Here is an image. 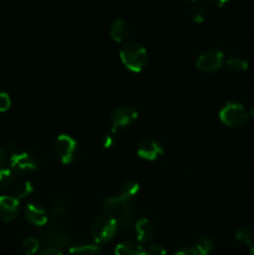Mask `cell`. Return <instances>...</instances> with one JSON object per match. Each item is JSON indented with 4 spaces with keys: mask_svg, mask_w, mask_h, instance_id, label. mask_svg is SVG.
<instances>
[{
    "mask_svg": "<svg viewBox=\"0 0 254 255\" xmlns=\"http://www.w3.org/2000/svg\"><path fill=\"white\" fill-rule=\"evenodd\" d=\"M189 1H196V0H189Z\"/></svg>",
    "mask_w": 254,
    "mask_h": 255,
    "instance_id": "e575fe53",
    "label": "cell"
},
{
    "mask_svg": "<svg viewBox=\"0 0 254 255\" xmlns=\"http://www.w3.org/2000/svg\"><path fill=\"white\" fill-rule=\"evenodd\" d=\"M227 66L233 72H244L248 70L249 64L246 59L241 56H232L227 60Z\"/></svg>",
    "mask_w": 254,
    "mask_h": 255,
    "instance_id": "ac0fdd59",
    "label": "cell"
},
{
    "mask_svg": "<svg viewBox=\"0 0 254 255\" xmlns=\"http://www.w3.org/2000/svg\"><path fill=\"white\" fill-rule=\"evenodd\" d=\"M139 191V184L134 181H125L120 187V197L132 199Z\"/></svg>",
    "mask_w": 254,
    "mask_h": 255,
    "instance_id": "2e32d148",
    "label": "cell"
},
{
    "mask_svg": "<svg viewBox=\"0 0 254 255\" xmlns=\"http://www.w3.org/2000/svg\"><path fill=\"white\" fill-rule=\"evenodd\" d=\"M22 251L26 255H35L40 251V241L34 237H27L22 242Z\"/></svg>",
    "mask_w": 254,
    "mask_h": 255,
    "instance_id": "7402d4cb",
    "label": "cell"
},
{
    "mask_svg": "<svg viewBox=\"0 0 254 255\" xmlns=\"http://www.w3.org/2000/svg\"><path fill=\"white\" fill-rule=\"evenodd\" d=\"M115 255H147L146 249L141 244L133 242H124L120 243L115 249Z\"/></svg>",
    "mask_w": 254,
    "mask_h": 255,
    "instance_id": "9a60e30c",
    "label": "cell"
},
{
    "mask_svg": "<svg viewBox=\"0 0 254 255\" xmlns=\"http://www.w3.org/2000/svg\"><path fill=\"white\" fill-rule=\"evenodd\" d=\"M55 153L64 164L71 163L77 157V142L69 134H60L55 141Z\"/></svg>",
    "mask_w": 254,
    "mask_h": 255,
    "instance_id": "5b68a950",
    "label": "cell"
},
{
    "mask_svg": "<svg viewBox=\"0 0 254 255\" xmlns=\"http://www.w3.org/2000/svg\"><path fill=\"white\" fill-rule=\"evenodd\" d=\"M191 17L194 22H197V24L203 22L207 17L206 7L201 4H194L193 6L191 7Z\"/></svg>",
    "mask_w": 254,
    "mask_h": 255,
    "instance_id": "d4e9b609",
    "label": "cell"
},
{
    "mask_svg": "<svg viewBox=\"0 0 254 255\" xmlns=\"http://www.w3.org/2000/svg\"><path fill=\"white\" fill-rule=\"evenodd\" d=\"M19 199L10 196H0V221L11 222L19 214Z\"/></svg>",
    "mask_w": 254,
    "mask_h": 255,
    "instance_id": "8fae6325",
    "label": "cell"
},
{
    "mask_svg": "<svg viewBox=\"0 0 254 255\" xmlns=\"http://www.w3.org/2000/svg\"><path fill=\"white\" fill-rule=\"evenodd\" d=\"M117 231H119L117 222L107 214L101 213L92 223L91 237L96 243H107L115 238Z\"/></svg>",
    "mask_w": 254,
    "mask_h": 255,
    "instance_id": "3957f363",
    "label": "cell"
},
{
    "mask_svg": "<svg viewBox=\"0 0 254 255\" xmlns=\"http://www.w3.org/2000/svg\"><path fill=\"white\" fill-rule=\"evenodd\" d=\"M137 154L146 161H156L163 154V147L152 138H144L137 144Z\"/></svg>",
    "mask_w": 254,
    "mask_h": 255,
    "instance_id": "30bf717a",
    "label": "cell"
},
{
    "mask_svg": "<svg viewBox=\"0 0 254 255\" xmlns=\"http://www.w3.org/2000/svg\"><path fill=\"white\" fill-rule=\"evenodd\" d=\"M15 178V172L7 167L0 168V188H7L12 184Z\"/></svg>",
    "mask_w": 254,
    "mask_h": 255,
    "instance_id": "44dd1931",
    "label": "cell"
},
{
    "mask_svg": "<svg viewBox=\"0 0 254 255\" xmlns=\"http://www.w3.org/2000/svg\"><path fill=\"white\" fill-rule=\"evenodd\" d=\"M32 192H34V186H32L31 182L22 181L15 187L14 197L16 199H24L26 197H29Z\"/></svg>",
    "mask_w": 254,
    "mask_h": 255,
    "instance_id": "d6986e66",
    "label": "cell"
},
{
    "mask_svg": "<svg viewBox=\"0 0 254 255\" xmlns=\"http://www.w3.org/2000/svg\"><path fill=\"white\" fill-rule=\"evenodd\" d=\"M219 119L226 126H243L249 119V112L238 102H227L219 111Z\"/></svg>",
    "mask_w": 254,
    "mask_h": 255,
    "instance_id": "277c9868",
    "label": "cell"
},
{
    "mask_svg": "<svg viewBox=\"0 0 254 255\" xmlns=\"http://www.w3.org/2000/svg\"><path fill=\"white\" fill-rule=\"evenodd\" d=\"M5 161H6V152L4 151V149L0 147V168H1L2 166H4Z\"/></svg>",
    "mask_w": 254,
    "mask_h": 255,
    "instance_id": "1f68e13d",
    "label": "cell"
},
{
    "mask_svg": "<svg viewBox=\"0 0 254 255\" xmlns=\"http://www.w3.org/2000/svg\"><path fill=\"white\" fill-rule=\"evenodd\" d=\"M102 213L107 214L119 224V228H128L136 218V207L131 199L122 197H109L101 203Z\"/></svg>",
    "mask_w": 254,
    "mask_h": 255,
    "instance_id": "6da1fadb",
    "label": "cell"
},
{
    "mask_svg": "<svg viewBox=\"0 0 254 255\" xmlns=\"http://www.w3.org/2000/svg\"><path fill=\"white\" fill-rule=\"evenodd\" d=\"M117 141H119V138H117V132L111 128L106 134H105L104 138H102V146L106 149H110L117 143Z\"/></svg>",
    "mask_w": 254,
    "mask_h": 255,
    "instance_id": "484cf974",
    "label": "cell"
},
{
    "mask_svg": "<svg viewBox=\"0 0 254 255\" xmlns=\"http://www.w3.org/2000/svg\"><path fill=\"white\" fill-rule=\"evenodd\" d=\"M120 57L122 64L133 72L142 71L148 61L147 50L138 42H128L124 45L120 51Z\"/></svg>",
    "mask_w": 254,
    "mask_h": 255,
    "instance_id": "7a4b0ae2",
    "label": "cell"
},
{
    "mask_svg": "<svg viewBox=\"0 0 254 255\" xmlns=\"http://www.w3.org/2000/svg\"><path fill=\"white\" fill-rule=\"evenodd\" d=\"M224 64V54L219 50H207L199 55L196 66L202 72H214L221 69Z\"/></svg>",
    "mask_w": 254,
    "mask_h": 255,
    "instance_id": "ba28073f",
    "label": "cell"
},
{
    "mask_svg": "<svg viewBox=\"0 0 254 255\" xmlns=\"http://www.w3.org/2000/svg\"><path fill=\"white\" fill-rule=\"evenodd\" d=\"M11 106V100L6 92H0V114L6 112Z\"/></svg>",
    "mask_w": 254,
    "mask_h": 255,
    "instance_id": "83f0119b",
    "label": "cell"
},
{
    "mask_svg": "<svg viewBox=\"0 0 254 255\" xmlns=\"http://www.w3.org/2000/svg\"><path fill=\"white\" fill-rule=\"evenodd\" d=\"M39 255H62L61 249L52 248V247H45L41 252H40Z\"/></svg>",
    "mask_w": 254,
    "mask_h": 255,
    "instance_id": "f546056e",
    "label": "cell"
},
{
    "mask_svg": "<svg viewBox=\"0 0 254 255\" xmlns=\"http://www.w3.org/2000/svg\"><path fill=\"white\" fill-rule=\"evenodd\" d=\"M249 114H251V115H252V116H253V117H254V104H253V106H252V107H251V111H249Z\"/></svg>",
    "mask_w": 254,
    "mask_h": 255,
    "instance_id": "d6a6232c",
    "label": "cell"
},
{
    "mask_svg": "<svg viewBox=\"0 0 254 255\" xmlns=\"http://www.w3.org/2000/svg\"><path fill=\"white\" fill-rule=\"evenodd\" d=\"M136 237L139 243H149L154 237V228L147 218H141L136 222Z\"/></svg>",
    "mask_w": 254,
    "mask_h": 255,
    "instance_id": "4fadbf2b",
    "label": "cell"
},
{
    "mask_svg": "<svg viewBox=\"0 0 254 255\" xmlns=\"http://www.w3.org/2000/svg\"><path fill=\"white\" fill-rule=\"evenodd\" d=\"M39 162L29 152H15L10 157V168L15 173H30L39 169Z\"/></svg>",
    "mask_w": 254,
    "mask_h": 255,
    "instance_id": "8992f818",
    "label": "cell"
},
{
    "mask_svg": "<svg viewBox=\"0 0 254 255\" xmlns=\"http://www.w3.org/2000/svg\"><path fill=\"white\" fill-rule=\"evenodd\" d=\"M207 1H208L211 5H213V6L222 7V6H224V5H226L229 0H207Z\"/></svg>",
    "mask_w": 254,
    "mask_h": 255,
    "instance_id": "4dcf8cb0",
    "label": "cell"
},
{
    "mask_svg": "<svg viewBox=\"0 0 254 255\" xmlns=\"http://www.w3.org/2000/svg\"><path fill=\"white\" fill-rule=\"evenodd\" d=\"M194 248L198 252V255H209L213 251V242H212V239L203 237V238L198 239Z\"/></svg>",
    "mask_w": 254,
    "mask_h": 255,
    "instance_id": "cb8c5ba5",
    "label": "cell"
},
{
    "mask_svg": "<svg viewBox=\"0 0 254 255\" xmlns=\"http://www.w3.org/2000/svg\"><path fill=\"white\" fill-rule=\"evenodd\" d=\"M52 212H54L55 216L57 217H64L65 214L69 212V201L62 197H59V198H55L52 201L51 204Z\"/></svg>",
    "mask_w": 254,
    "mask_h": 255,
    "instance_id": "ffe728a7",
    "label": "cell"
},
{
    "mask_svg": "<svg viewBox=\"0 0 254 255\" xmlns=\"http://www.w3.org/2000/svg\"><path fill=\"white\" fill-rule=\"evenodd\" d=\"M147 255H166L167 251L162 244H151L146 251Z\"/></svg>",
    "mask_w": 254,
    "mask_h": 255,
    "instance_id": "4316f807",
    "label": "cell"
},
{
    "mask_svg": "<svg viewBox=\"0 0 254 255\" xmlns=\"http://www.w3.org/2000/svg\"><path fill=\"white\" fill-rule=\"evenodd\" d=\"M110 35H111L112 40L116 42H122L128 37L129 35V26L125 20L117 19L112 22L111 27H110Z\"/></svg>",
    "mask_w": 254,
    "mask_h": 255,
    "instance_id": "5bb4252c",
    "label": "cell"
},
{
    "mask_svg": "<svg viewBox=\"0 0 254 255\" xmlns=\"http://www.w3.org/2000/svg\"><path fill=\"white\" fill-rule=\"evenodd\" d=\"M137 117H138V112L132 106H128V105L120 106L119 109L115 110L111 116L112 129L117 132L119 129L128 128L136 122Z\"/></svg>",
    "mask_w": 254,
    "mask_h": 255,
    "instance_id": "52a82bcc",
    "label": "cell"
},
{
    "mask_svg": "<svg viewBox=\"0 0 254 255\" xmlns=\"http://www.w3.org/2000/svg\"><path fill=\"white\" fill-rule=\"evenodd\" d=\"M173 255H198V252L194 247H184V248L177 251Z\"/></svg>",
    "mask_w": 254,
    "mask_h": 255,
    "instance_id": "f1b7e54d",
    "label": "cell"
},
{
    "mask_svg": "<svg viewBox=\"0 0 254 255\" xmlns=\"http://www.w3.org/2000/svg\"><path fill=\"white\" fill-rule=\"evenodd\" d=\"M67 255H101V249L95 244H86V246H77L70 248Z\"/></svg>",
    "mask_w": 254,
    "mask_h": 255,
    "instance_id": "e0dca14e",
    "label": "cell"
},
{
    "mask_svg": "<svg viewBox=\"0 0 254 255\" xmlns=\"http://www.w3.org/2000/svg\"><path fill=\"white\" fill-rule=\"evenodd\" d=\"M25 217L26 221L35 227H44L49 221L46 209L36 203L27 204L25 209Z\"/></svg>",
    "mask_w": 254,
    "mask_h": 255,
    "instance_id": "7c38bea8",
    "label": "cell"
},
{
    "mask_svg": "<svg viewBox=\"0 0 254 255\" xmlns=\"http://www.w3.org/2000/svg\"><path fill=\"white\" fill-rule=\"evenodd\" d=\"M236 238L237 241L241 242V243L251 246L254 241V234L253 232L249 228H247V227H241V228H238L236 231Z\"/></svg>",
    "mask_w": 254,
    "mask_h": 255,
    "instance_id": "603a6c76",
    "label": "cell"
},
{
    "mask_svg": "<svg viewBox=\"0 0 254 255\" xmlns=\"http://www.w3.org/2000/svg\"><path fill=\"white\" fill-rule=\"evenodd\" d=\"M251 255H254V246L252 247V249H251Z\"/></svg>",
    "mask_w": 254,
    "mask_h": 255,
    "instance_id": "836d02e7",
    "label": "cell"
},
{
    "mask_svg": "<svg viewBox=\"0 0 254 255\" xmlns=\"http://www.w3.org/2000/svg\"><path fill=\"white\" fill-rule=\"evenodd\" d=\"M41 241L46 247L62 249L69 246L71 238L62 229L57 228V227H49V228H45L42 231Z\"/></svg>",
    "mask_w": 254,
    "mask_h": 255,
    "instance_id": "9c48e42d",
    "label": "cell"
}]
</instances>
